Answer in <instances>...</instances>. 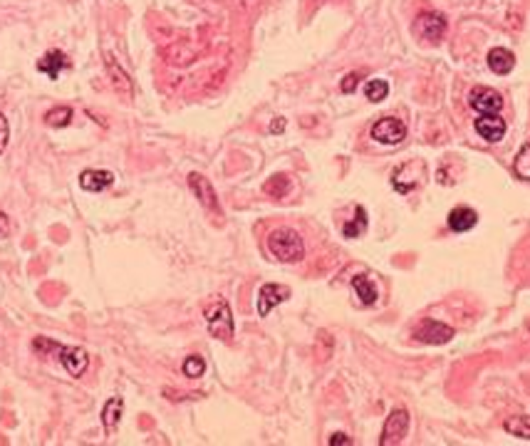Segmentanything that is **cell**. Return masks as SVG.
<instances>
[{
	"label": "cell",
	"instance_id": "cell-23",
	"mask_svg": "<svg viewBox=\"0 0 530 446\" xmlns=\"http://www.w3.org/2000/svg\"><path fill=\"white\" fill-rule=\"evenodd\" d=\"M70 119H72L70 107H55V110H50L45 114V124H48V127H67Z\"/></svg>",
	"mask_w": 530,
	"mask_h": 446
},
{
	"label": "cell",
	"instance_id": "cell-9",
	"mask_svg": "<svg viewBox=\"0 0 530 446\" xmlns=\"http://www.w3.org/2000/svg\"><path fill=\"white\" fill-rule=\"evenodd\" d=\"M414 337L419 342H426V345H446L454 337V328H449L444 323H436V320H424L417 328Z\"/></svg>",
	"mask_w": 530,
	"mask_h": 446
},
{
	"label": "cell",
	"instance_id": "cell-13",
	"mask_svg": "<svg viewBox=\"0 0 530 446\" xmlns=\"http://www.w3.org/2000/svg\"><path fill=\"white\" fill-rule=\"evenodd\" d=\"M65 67H70V60H67V55L60 53V50H48V53L38 60V70L45 72L50 80H57V77H60V70H65Z\"/></svg>",
	"mask_w": 530,
	"mask_h": 446
},
{
	"label": "cell",
	"instance_id": "cell-15",
	"mask_svg": "<svg viewBox=\"0 0 530 446\" xmlns=\"http://www.w3.org/2000/svg\"><path fill=\"white\" fill-rule=\"evenodd\" d=\"M486 60H488V67H491L496 75H508V72L516 67V55L506 48H493Z\"/></svg>",
	"mask_w": 530,
	"mask_h": 446
},
{
	"label": "cell",
	"instance_id": "cell-28",
	"mask_svg": "<svg viewBox=\"0 0 530 446\" xmlns=\"http://www.w3.org/2000/svg\"><path fill=\"white\" fill-rule=\"evenodd\" d=\"M330 444H332V446H350V444H352V439L347 437V434H332V437H330Z\"/></svg>",
	"mask_w": 530,
	"mask_h": 446
},
{
	"label": "cell",
	"instance_id": "cell-12",
	"mask_svg": "<svg viewBox=\"0 0 530 446\" xmlns=\"http://www.w3.org/2000/svg\"><path fill=\"white\" fill-rule=\"evenodd\" d=\"M114 184V174L105 169H87L80 174V186L85 191H105Z\"/></svg>",
	"mask_w": 530,
	"mask_h": 446
},
{
	"label": "cell",
	"instance_id": "cell-10",
	"mask_svg": "<svg viewBox=\"0 0 530 446\" xmlns=\"http://www.w3.org/2000/svg\"><path fill=\"white\" fill-rule=\"evenodd\" d=\"M476 132L478 137H483L486 142L496 144L506 134V119H501V114H478L476 119Z\"/></svg>",
	"mask_w": 530,
	"mask_h": 446
},
{
	"label": "cell",
	"instance_id": "cell-14",
	"mask_svg": "<svg viewBox=\"0 0 530 446\" xmlns=\"http://www.w3.org/2000/svg\"><path fill=\"white\" fill-rule=\"evenodd\" d=\"M476 223H478V214L474 209H469V206H456V209L449 214V228L456 233L471 231Z\"/></svg>",
	"mask_w": 530,
	"mask_h": 446
},
{
	"label": "cell",
	"instance_id": "cell-17",
	"mask_svg": "<svg viewBox=\"0 0 530 446\" xmlns=\"http://www.w3.org/2000/svg\"><path fill=\"white\" fill-rule=\"evenodd\" d=\"M122 409H124V404H122V399H119V397H112L105 404V409H102V424H105L107 434H112L114 427L119 424V419H122Z\"/></svg>",
	"mask_w": 530,
	"mask_h": 446
},
{
	"label": "cell",
	"instance_id": "cell-30",
	"mask_svg": "<svg viewBox=\"0 0 530 446\" xmlns=\"http://www.w3.org/2000/svg\"><path fill=\"white\" fill-rule=\"evenodd\" d=\"M283 127H285V122H283V119H275V122H273V127H270V132H283Z\"/></svg>",
	"mask_w": 530,
	"mask_h": 446
},
{
	"label": "cell",
	"instance_id": "cell-25",
	"mask_svg": "<svg viewBox=\"0 0 530 446\" xmlns=\"http://www.w3.org/2000/svg\"><path fill=\"white\" fill-rule=\"evenodd\" d=\"M204 370H206V362H204V357H199V355H191V357H186V362H184V375L186 377H201L204 375Z\"/></svg>",
	"mask_w": 530,
	"mask_h": 446
},
{
	"label": "cell",
	"instance_id": "cell-24",
	"mask_svg": "<svg viewBox=\"0 0 530 446\" xmlns=\"http://www.w3.org/2000/svg\"><path fill=\"white\" fill-rule=\"evenodd\" d=\"M290 191V181H288V176H273V179L265 184V194H270V196H275V199H283L285 194Z\"/></svg>",
	"mask_w": 530,
	"mask_h": 446
},
{
	"label": "cell",
	"instance_id": "cell-6",
	"mask_svg": "<svg viewBox=\"0 0 530 446\" xmlns=\"http://www.w3.org/2000/svg\"><path fill=\"white\" fill-rule=\"evenodd\" d=\"M469 105L478 114H498L503 110V97L491 87H474L469 92Z\"/></svg>",
	"mask_w": 530,
	"mask_h": 446
},
{
	"label": "cell",
	"instance_id": "cell-11",
	"mask_svg": "<svg viewBox=\"0 0 530 446\" xmlns=\"http://www.w3.org/2000/svg\"><path fill=\"white\" fill-rule=\"evenodd\" d=\"M189 186H191V191L196 194V199L204 204V209L213 211V214H221V206H218L216 191H213V186L209 184V179H206V176L191 174L189 176Z\"/></svg>",
	"mask_w": 530,
	"mask_h": 446
},
{
	"label": "cell",
	"instance_id": "cell-7",
	"mask_svg": "<svg viewBox=\"0 0 530 446\" xmlns=\"http://www.w3.org/2000/svg\"><path fill=\"white\" fill-rule=\"evenodd\" d=\"M414 33L422 40H441L446 33V18L441 13H419L414 20Z\"/></svg>",
	"mask_w": 530,
	"mask_h": 446
},
{
	"label": "cell",
	"instance_id": "cell-18",
	"mask_svg": "<svg viewBox=\"0 0 530 446\" xmlns=\"http://www.w3.org/2000/svg\"><path fill=\"white\" fill-rule=\"evenodd\" d=\"M352 288H355L357 298H360L365 305H374V303H377V288H374V285L370 283V278H367V276L352 278Z\"/></svg>",
	"mask_w": 530,
	"mask_h": 446
},
{
	"label": "cell",
	"instance_id": "cell-2",
	"mask_svg": "<svg viewBox=\"0 0 530 446\" xmlns=\"http://www.w3.org/2000/svg\"><path fill=\"white\" fill-rule=\"evenodd\" d=\"M372 139L379 144H402L407 139V127H404L402 119L397 117H382L372 127Z\"/></svg>",
	"mask_w": 530,
	"mask_h": 446
},
{
	"label": "cell",
	"instance_id": "cell-21",
	"mask_svg": "<svg viewBox=\"0 0 530 446\" xmlns=\"http://www.w3.org/2000/svg\"><path fill=\"white\" fill-rule=\"evenodd\" d=\"M513 169H516V176L518 179H526L530 181V139L526 144H523V149L518 152L516 157V164H513Z\"/></svg>",
	"mask_w": 530,
	"mask_h": 446
},
{
	"label": "cell",
	"instance_id": "cell-29",
	"mask_svg": "<svg viewBox=\"0 0 530 446\" xmlns=\"http://www.w3.org/2000/svg\"><path fill=\"white\" fill-rule=\"evenodd\" d=\"M10 233V223H8V216L0 211V238H8Z\"/></svg>",
	"mask_w": 530,
	"mask_h": 446
},
{
	"label": "cell",
	"instance_id": "cell-8",
	"mask_svg": "<svg viewBox=\"0 0 530 446\" xmlns=\"http://www.w3.org/2000/svg\"><path fill=\"white\" fill-rule=\"evenodd\" d=\"M290 298V288L288 285H278V283H265L261 290H258V315L261 318H268L270 310L275 305L285 303Z\"/></svg>",
	"mask_w": 530,
	"mask_h": 446
},
{
	"label": "cell",
	"instance_id": "cell-1",
	"mask_svg": "<svg viewBox=\"0 0 530 446\" xmlns=\"http://www.w3.org/2000/svg\"><path fill=\"white\" fill-rule=\"evenodd\" d=\"M268 251L280 263H298L305 258V243L293 228H275L268 236Z\"/></svg>",
	"mask_w": 530,
	"mask_h": 446
},
{
	"label": "cell",
	"instance_id": "cell-3",
	"mask_svg": "<svg viewBox=\"0 0 530 446\" xmlns=\"http://www.w3.org/2000/svg\"><path fill=\"white\" fill-rule=\"evenodd\" d=\"M407 432H409V412L407 409H394V412L387 417V422H384L379 444L382 446L399 444L404 437H407Z\"/></svg>",
	"mask_w": 530,
	"mask_h": 446
},
{
	"label": "cell",
	"instance_id": "cell-16",
	"mask_svg": "<svg viewBox=\"0 0 530 446\" xmlns=\"http://www.w3.org/2000/svg\"><path fill=\"white\" fill-rule=\"evenodd\" d=\"M107 70H109V77H112V85L117 92H122V95L132 97L134 95V85L132 80H129V75L122 70V67L117 65V60H114L112 55H107Z\"/></svg>",
	"mask_w": 530,
	"mask_h": 446
},
{
	"label": "cell",
	"instance_id": "cell-5",
	"mask_svg": "<svg viewBox=\"0 0 530 446\" xmlns=\"http://www.w3.org/2000/svg\"><path fill=\"white\" fill-rule=\"evenodd\" d=\"M206 320H209V330L213 337H221V340H231L233 337V315L228 303H218L206 313Z\"/></svg>",
	"mask_w": 530,
	"mask_h": 446
},
{
	"label": "cell",
	"instance_id": "cell-20",
	"mask_svg": "<svg viewBox=\"0 0 530 446\" xmlns=\"http://www.w3.org/2000/svg\"><path fill=\"white\" fill-rule=\"evenodd\" d=\"M365 228H367V214H365V209H362V206H357L355 221L345 223L342 233H345V238H357V236H362V233H365Z\"/></svg>",
	"mask_w": 530,
	"mask_h": 446
},
{
	"label": "cell",
	"instance_id": "cell-19",
	"mask_svg": "<svg viewBox=\"0 0 530 446\" xmlns=\"http://www.w3.org/2000/svg\"><path fill=\"white\" fill-rule=\"evenodd\" d=\"M503 429H506L511 437H518V439H530V417L526 414H521V417H511L506 419V424H503Z\"/></svg>",
	"mask_w": 530,
	"mask_h": 446
},
{
	"label": "cell",
	"instance_id": "cell-26",
	"mask_svg": "<svg viewBox=\"0 0 530 446\" xmlns=\"http://www.w3.org/2000/svg\"><path fill=\"white\" fill-rule=\"evenodd\" d=\"M357 82H360V75L357 72H350V75L342 80V85H340V90L345 92V95H350V92H355L357 90Z\"/></svg>",
	"mask_w": 530,
	"mask_h": 446
},
{
	"label": "cell",
	"instance_id": "cell-27",
	"mask_svg": "<svg viewBox=\"0 0 530 446\" xmlns=\"http://www.w3.org/2000/svg\"><path fill=\"white\" fill-rule=\"evenodd\" d=\"M8 139H10V127H8V119L0 114V154L5 152V147H8Z\"/></svg>",
	"mask_w": 530,
	"mask_h": 446
},
{
	"label": "cell",
	"instance_id": "cell-4",
	"mask_svg": "<svg viewBox=\"0 0 530 446\" xmlns=\"http://www.w3.org/2000/svg\"><path fill=\"white\" fill-rule=\"evenodd\" d=\"M55 357L62 362V367H65L72 377H82L87 372V367H90V357H87V352L82 350V347H75V345L72 347L57 345Z\"/></svg>",
	"mask_w": 530,
	"mask_h": 446
},
{
	"label": "cell",
	"instance_id": "cell-22",
	"mask_svg": "<svg viewBox=\"0 0 530 446\" xmlns=\"http://www.w3.org/2000/svg\"><path fill=\"white\" fill-rule=\"evenodd\" d=\"M365 95H367V100H370V102L387 100V95H389L387 80H370V82H367V87H365Z\"/></svg>",
	"mask_w": 530,
	"mask_h": 446
}]
</instances>
